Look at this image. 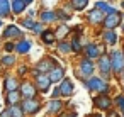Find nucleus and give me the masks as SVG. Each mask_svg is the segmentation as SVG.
Returning a JSON list of instances; mask_svg holds the SVG:
<instances>
[{"mask_svg":"<svg viewBox=\"0 0 124 117\" xmlns=\"http://www.w3.org/2000/svg\"><path fill=\"white\" fill-rule=\"evenodd\" d=\"M4 37H5V39L22 37V32H21V29H19V27H16V26H9V27L4 31Z\"/></svg>","mask_w":124,"mask_h":117,"instance_id":"nucleus-14","label":"nucleus"},{"mask_svg":"<svg viewBox=\"0 0 124 117\" xmlns=\"http://www.w3.org/2000/svg\"><path fill=\"white\" fill-rule=\"evenodd\" d=\"M87 19H88L90 24H102V22H104V14H102L99 9H95V10H90V12H88Z\"/></svg>","mask_w":124,"mask_h":117,"instance_id":"nucleus-12","label":"nucleus"},{"mask_svg":"<svg viewBox=\"0 0 124 117\" xmlns=\"http://www.w3.org/2000/svg\"><path fill=\"white\" fill-rule=\"evenodd\" d=\"M68 31H70V27H68L66 24H61V26L58 27V31H56V37H60V39L65 37V36L68 34Z\"/></svg>","mask_w":124,"mask_h":117,"instance_id":"nucleus-28","label":"nucleus"},{"mask_svg":"<svg viewBox=\"0 0 124 117\" xmlns=\"http://www.w3.org/2000/svg\"><path fill=\"white\" fill-rule=\"evenodd\" d=\"M16 63V58L14 56H5V58H2V65L4 66H12Z\"/></svg>","mask_w":124,"mask_h":117,"instance_id":"nucleus-30","label":"nucleus"},{"mask_svg":"<svg viewBox=\"0 0 124 117\" xmlns=\"http://www.w3.org/2000/svg\"><path fill=\"white\" fill-rule=\"evenodd\" d=\"M21 24H22L24 27H27V29H32V27H34V22H32L31 19H24V21H22Z\"/></svg>","mask_w":124,"mask_h":117,"instance_id":"nucleus-32","label":"nucleus"},{"mask_svg":"<svg viewBox=\"0 0 124 117\" xmlns=\"http://www.w3.org/2000/svg\"><path fill=\"white\" fill-rule=\"evenodd\" d=\"M39 109H41V102L36 100V98H26L24 103H22L24 114H36Z\"/></svg>","mask_w":124,"mask_h":117,"instance_id":"nucleus-6","label":"nucleus"},{"mask_svg":"<svg viewBox=\"0 0 124 117\" xmlns=\"http://www.w3.org/2000/svg\"><path fill=\"white\" fill-rule=\"evenodd\" d=\"M56 66V61L54 59H51V58H44V59H41L39 63H38V73H49L53 68Z\"/></svg>","mask_w":124,"mask_h":117,"instance_id":"nucleus-7","label":"nucleus"},{"mask_svg":"<svg viewBox=\"0 0 124 117\" xmlns=\"http://www.w3.org/2000/svg\"><path fill=\"white\" fill-rule=\"evenodd\" d=\"M21 93H22V97H24V98H34V97H36V93H38V88H36L32 83L24 81V83L21 85Z\"/></svg>","mask_w":124,"mask_h":117,"instance_id":"nucleus-8","label":"nucleus"},{"mask_svg":"<svg viewBox=\"0 0 124 117\" xmlns=\"http://www.w3.org/2000/svg\"><path fill=\"white\" fill-rule=\"evenodd\" d=\"M63 117H75V112H73V114H66V115H63Z\"/></svg>","mask_w":124,"mask_h":117,"instance_id":"nucleus-38","label":"nucleus"},{"mask_svg":"<svg viewBox=\"0 0 124 117\" xmlns=\"http://www.w3.org/2000/svg\"><path fill=\"white\" fill-rule=\"evenodd\" d=\"M24 2H26V4H27V5H29V4H31V2H32V0H24Z\"/></svg>","mask_w":124,"mask_h":117,"instance_id":"nucleus-39","label":"nucleus"},{"mask_svg":"<svg viewBox=\"0 0 124 117\" xmlns=\"http://www.w3.org/2000/svg\"><path fill=\"white\" fill-rule=\"evenodd\" d=\"M16 49H17L21 54H26V53L31 49V43H29V41H21V43L16 46Z\"/></svg>","mask_w":124,"mask_h":117,"instance_id":"nucleus-24","label":"nucleus"},{"mask_svg":"<svg viewBox=\"0 0 124 117\" xmlns=\"http://www.w3.org/2000/svg\"><path fill=\"white\" fill-rule=\"evenodd\" d=\"M121 21H122V14L121 12H112V14H107L104 17V27L105 29H116L117 26H121Z\"/></svg>","mask_w":124,"mask_h":117,"instance_id":"nucleus-3","label":"nucleus"},{"mask_svg":"<svg viewBox=\"0 0 124 117\" xmlns=\"http://www.w3.org/2000/svg\"><path fill=\"white\" fill-rule=\"evenodd\" d=\"M85 85H87V88L90 90V92H100V93H107L109 92V85L104 81V78H87V81H85Z\"/></svg>","mask_w":124,"mask_h":117,"instance_id":"nucleus-1","label":"nucleus"},{"mask_svg":"<svg viewBox=\"0 0 124 117\" xmlns=\"http://www.w3.org/2000/svg\"><path fill=\"white\" fill-rule=\"evenodd\" d=\"M48 75H49V78H51L53 83H58V81H61V80L65 78V70H63L61 66H54Z\"/></svg>","mask_w":124,"mask_h":117,"instance_id":"nucleus-11","label":"nucleus"},{"mask_svg":"<svg viewBox=\"0 0 124 117\" xmlns=\"http://www.w3.org/2000/svg\"><path fill=\"white\" fill-rule=\"evenodd\" d=\"M85 53H87V58L93 59V58H99V56L102 54V49H100L97 44H88V46L85 48Z\"/></svg>","mask_w":124,"mask_h":117,"instance_id":"nucleus-16","label":"nucleus"},{"mask_svg":"<svg viewBox=\"0 0 124 117\" xmlns=\"http://www.w3.org/2000/svg\"><path fill=\"white\" fill-rule=\"evenodd\" d=\"M54 37H56V34H53L51 31H43V41L46 44H53L54 43Z\"/></svg>","mask_w":124,"mask_h":117,"instance_id":"nucleus-26","label":"nucleus"},{"mask_svg":"<svg viewBox=\"0 0 124 117\" xmlns=\"http://www.w3.org/2000/svg\"><path fill=\"white\" fill-rule=\"evenodd\" d=\"M88 2L90 0H71V5H73L75 10H83L88 5Z\"/></svg>","mask_w":124,"mask_h":117,"instance_id":"nucleus-25","label":"nucleus"},{"mask_svg":"<svg viewBox=\"0 0 124 117\" xmlns=\"http://www.w3.org/2000/svg\"><path fill=\"white\" fill-rule=\"evenodd\" d=\"M122 32H124V26H122Z\"/></svg>","mask_w":124,"mask_h":117,"instance_id":"nucleus-40","label":"nucleus"},{"mask_svg":"<svg viewBox=\"0 0 124 117\" xmlns=\"http://www.w3.org/2000/svg\"><path fill=\"white\" fill-rule=\"evenodd\" d=\"M61 109H63V102H60V100H56V98H53V100L49 102V105H48V110L53 112V114L60 112Z\"/></svg>","mask_w":124,"mask_h":117,"instance_id":"nucleus-20","label":"nucleus"},{"mask_svg":"<svg viewBox=\"0 0 124 117\" xmlns=\"http://www.w3.org/2000/svg\"><path fill=\"white\" fill-rule=\"evenodd\" d=\"M122 117H124V112H122Z\"/></svg>","mask_w":124,"mask_h":117,"instance_id":"nucleus-43","label":"nucleus"},{"mask_svg":"<svg viewBox=\"0 0 124 117\" xmlns=\"http://www.w3.org/2000/svg\"><path fill=\"white\" fill-rule=\"evenodd\" d=\"M93 103H95L99 109H102V110H109V109L112 107V100H110V98H107L104 93H102V95H99V97H95V98H93Z\"/></svg>","mask_w":124,"mask_h":117,"instance_id":"nucleus-10","label":"nucleus"},{"mask_svg":"<svg viewBox=\"0 0 124 117\" xmlns=\"http://www.w3.org/2000/svg\"><path fill=\"white\" fill-rule=\"evenodd\" d=\"M12 49H16V46L10 44V43H7V44H5V51H12Z\"/></svg>","mask_w":124,"mask_h":117,"instance_id":"nucleus-36","label":"nucleus"},{"mask_svg":"<svg viewBox=\"0 0 124 117\" xmlns=\"http://www.w3.org/2000/svg\"><path fill=\"white\" fill-rule=\"evenodd\" d=\"M58 51L63 53V54H65V53H70V51H71V46H70L68 43H63V41H61V43L58 44Z\"/></svg>","mask_w":124,"mask_h":117,"instance_id":"nucleus-29","label":"nucleus"},{"mask_svg":"<svg viewBox=\"0 0 124 117\" xmlns=\"http://www.w3.org/2000/svg\"><path fill=\"white\" fill-rule=\"evenodd\" d=\"M26 2L24 0H12V10H14V14H21L24 9H26Z\"/></svg>","mask_w":124,"mask_h":117,"instance_id":"nucleus-21","label":"nucleus"},{"mask_svg":"<svg viewBox=\"0 0 124 117\" xmlns=\"http://www.w3.org/2000/svg\"><path fill=\"white\" fill-rule=\"evenodd\" d=\"M60 95H61V90H60V87H58V88L53 90V98H56V97H60Z\"/></svg>","mask_w":124,"mask_h":117,"instance_id":"nucleus-35","label":"nucleus"},{"mask_svg":"<svg viewBox=\"0 0 124 117\" xmlns=\"http://www.w3.org/2000/svg\"><path fill=\"white\" fill-rule=\"evenodd\" d=\"M110 63H112V71L116 75H121L124 71V54L121 51H112L110 54Z\"/></svg>","mask_w":124,"mask_h":117,"instance_id":"nucleus-2","label":"nucleus"},{"mask_svg":"<svg viewBox=\"0 0 124 117\" xmlns=\"http://www.w3.org/2000/svg\"><path fill=\"white\" fill-rule=\"evenodd\" d=\"M93 61L90 59V58H85V59H82L80 61V71H82V75L83 76H92L93 75Z\"/></svg>","mask_w":124,"mask_h":117,"instance_id":"nucleus-9","label":"nucleus"},{"mask_svg":"<svg viewBox=\"0 0 124 117\" xmlns=\"http://www.w3.org/2000/svg\"><path fill=\"white\" fill-rule=\"evenodd\" d=\"M9 112L12 117H24V110H22V107H19V103L9 105Z\"/></svg>","mask_w":124,"mask_h":117,"instance_id":"nucleus-22","label":"nucleus"},{"mask_svg":"<svg viewBox=\"0 0 124 117\" xmlns=\"http://www.w3.org/2000/svg\"><path fill=\"white\" fill-rule=\"evenodd\" d=\"M0 117H12V115H10V112H9V109H7V110H4L2 114H0Z\"/></svg>","mask_w":124,"mask_h":117,"instance_id":"nucleus-37","label":"nucleus"},{"mask_svg":"<svg viewBox=\"0 0 124 117\" xmlns=\"http://www.w3.org/2000/svg\"><path fill=\"white\" fill-rule=\"evenodd\" d=\"M9 14H10L9 0H0V17H7Z\"/></svg>","mask_w":124,"mask_h":117,"instance_id":"nucleus-23","label":"nucleus"},{"mask_svg":"<svg viewBox=\"0 0 124 117\" xmlns=\"http://www.w3.org/2000/svg\"><path fill=\"white\" fill-rule=\"evenodd\" d=\"M51 83H53V81H51L49 75H46V73H39V75H36V88H38L41 93H48Z\"/></svg>","mask_w":124,"mask_h":117,"instance_id":"nucleus-4","label":"nucleus"},{"mask_svg":"<svg viewBox=\"0 0 124 117\" xmlns=\"http://www.w3.org/2000/svg\"><path fill=\"white\" fill-rule=\"evenodd\" d=\"M95 117H100V115H95Z\"/></svg>","mask_w":124,"mask_h":117,"instance_id":"nucleus-42","label":"nucleus"},{"mask_svg":"<svg viewBox=\"0 0 124 117\" xmlns=\"http://www.w3.org/2000/svg\"><path fill=\"white\" fill-rule=\"evenodd\" d=\"M102 37H104L105 44H116L117 43V34L114 32V29H105L102 32Z\"/></svg>","mask_w":124,"mask_h":117,"instance_id":"nucleus-15","label":"nucleus"},{"mask_svg":"<svg viewBox=\"0 0 124 117\" xmlns=\"http://www.w3.org/2000/svg\"><path fill=\"white\" fill-rule=\"evenodd\" d=\"M32 31H34V32H43V24H39V22L36 24V22H34V27H32Z\"/></svg>","mask_w":124,"mask_h":117,"instance_id":"nucleus-34","label":"nucleus"},{"mask_svg":"<svg viewBox=\"0 0 124 117\" xmlns=\"http://www.w3.org/2000/svg\"><path fill=\"white\" fill-rule=\"evenodd\" d=\"M21 92H17V90H10V92H7V105H14V103H19L21 102Z\"/></svg>","mask_w":124,"mask_h":117,"instance_id":"nucleus-17","label":"nucleus"},{"mask_svg":"<svg viewBox=\"0 0 124 117\" xmlns=\"http://www.w3.org/2000/svg\"><path fill=\"white\" fill-rule=\"evenodd\" d=\"M61 85H60V90H61V95H65V97H70V95H73V83L66 78H63L61 81H60Z\"/></svg>","mask_w":124,"mask_h":117,"instance_id":"nucleus-13","label":"nucleus"},{"mask_svg":"<svg viewBox=\"0 0 124 117\" xmlns=\"http://www.w3.org/2000/svg\"><path fill=\"white\" fill-rule=\"evenodd\" d=\"M114 103L124 112V97H116V100H114Z\"/></svg>","mask_w":124,"mask_h":117,"instance_id":"nucleus-31","label":"nucleus"},{"mask_svg":"<svg viewBox=\"0 0 124 117\" xmlns=\"http://www.w3.org/2000/svg\"><path fill=\"white\" fill-rule=\"evenodd\" d=\"M56 19V14L51 10V12H41V21L43 22H49V21H54Z\"/></svg>","mask_w":124,"mask_h":117,"instance_id":"nucleus-27","label":"nucleus"},{"mask_svg":"<svg viewBox=\"0 0 124 117\" xmlns=\"http://www.w3.org/2000/svg\"><path fill=\"white\" fill-rule=\"evenodd\" d=\"M71 49H73V51H80V41H78V37L73 39V43H71Z\"/></svg>","mask_w":124,"mask_h":117,"instance_id":"nucleus-33","label":"nucleus"},{"mask_svg":"<svg viewBox=\"0 0 124 117\" xmlns=\"http://www.w3.org/2000/svg\"><path fill=\"white\" fill-rule=\"evenodd\" d=\"M95 9H99L102 14H112V12H116V9L112 5H109L107 2H97L95 4Z\"/></svg>","mask_w":124,"mask_h":117,"instance_id":"nucleus-19","label":"nucleus"},{"mask_svg":"<svg viewBox=\"0 0 124 117\" xmlns=\"http://www.w3.org/2000/svg\"><path fill=\"white\" fill-rule=\"evenodd\" d=\"M0 27H2V22H0Z\"/></svg>","mask_w":124,"mask_h":117,"instance_id":"nucleus-41","label":"nucleus"},{"mask_svg":"<svg viewBox=\"0 0 124 117\" xmlns=\"http://www.w3.org/2000/svg\"><path fill=\"white\" fill-rule=\"evenodd\" d=\"M99 70H100V73H102V78H109L110 70H112L110 56H107V54H100V56H99Z\"/></svg>","mask_w":124,"mask_h":117,"instance_id":"nucleus-5","label":"nucleus"},{"mask_svg":"<svg viewBox=\"0 0 124 117\" xmlns=\"http://www.w3.org/2000/svg\"><path fill=\"white\" fill-rule=\"evenodd\" d=\"M19 87V81L17 78H12V76H5V81H4V88L5 92H10V90H17Z\"/></svg>","mask_w":124,"mask_h":117,"instance_id":"nucleus-18","label":"nucleus"}]
</instances>
